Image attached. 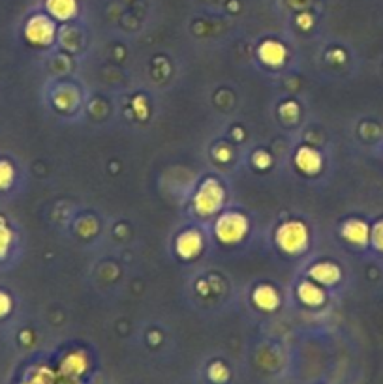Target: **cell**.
<instances>
[{
	"mask_svg": "<svg viewBox=\"0 0 383 384\" xmlns=\"http://www.w3.org/2000/svg\"><path fill=\"white\" fill-rule=\"evenodd\" d=\"M11 242V233L10 229L6 227V223L0 222V259L8 253V248H10Z\"/></svg>",
	"mask_w": 383,
	"mask_h": 384,
	"instance_id": "14",
	"label": "cell"
},
{
	"mask_svg": "<svg viewBox=\"0 0 383 384\" xmlns=\"http://www.w3.org/2000/svg\"><path fill=\"white\" fill-rule=\"evenodd\" d=\"M253 300L263 309H272L278 304V296H276V293L270 287H259L256 290V295H253Z\"/></svg>",
	"mask_w": 383,
	"mask_h": 384,
	"instance_id": "11",
	"label": "cell"
},
{
	"mask_svg": "<svg viewBox=\"0 0 383 384\" xmlns=\"http://www.w3.org/2000/svg\"><path fill=\"white\" fill-rule=\"evenodd\" d=\"M344 238L353 242V244H365L370 233H368V225L363 222H357V219H351L342 227Z\"/></svg>",
	"mask_w": 383,
	"mask_h": 384,
	"instance_id": "5",
	"label": "cell"
},
{
	"mask_svg": "<svg viewBox=\"0 0 383 384\" xmlns=\"http://www.w3.org/2000/svg\"><path fill=\"white\" fill-rule=\"evenodd\" d=\"M372 242H374L377 250L383 251V222L376 223L374 229H372Z\"/></svg>",
	"mask_w": 383,
	"mask_h": 384,
	"instance_id": "15",
	"label": "cell"
},
{
	"mask_svg": "<svg viewBox=\"0 0 383 384\" xmlns=\"http://www.w3.org/2000/svg\"><path fill=\"white\" fill-rule=\"evenodd\" d=\"M13 177H15L13 167H11L8 162H2V160H0V190H8L11 186V182H13Z\"/></svg>",
	"mask_w": 383,
	"mask_h": 384,
	"instance_id": "13",
	"label": "cell"
},
{
	"mask_svg": "<svg viewBox=\"0 0 383 384\" xmlns=\"http://www.w3.org/2000/svg\"><path fill=\"white\" fill-rule=\"evenodd\" d=\"M312 278H315L321 283H337V279L340 278V272H338V268L334 264H318V267L310 272Z\"/></svg>",
	"mask_w": 383,
	"mask_h": 384,
	"instance_id": "9",
	"label": "cell"
},
{
	"mask_svg": "<svg viewBox=\"0 0 383 384\" xmlns=\"http://www.w3.org/2000/svg\"><path fill=\"white\" fill-rule=\"evenodd\" d=\"M299 296L303 298L306 304H320L323 302V293H321L314 283H303L299 289Z\"/></svg>",
	"mask_w": 383,
	"mask_h": 384,
	"instance_id": "12",
	"label": "cell"
},
{
	"mask_svg": "<svg viewBox=\"0 0 383 384\" xmlns=\"http://www.w3.org/2000/svg\"><path fill=\"white\" fill-rule=\"evenodd\" d=\"M222 199H224V193L220 190V186L214 180H208L201 186V190L197 193L196 208L201 214H211V212L218 210Z\"/></svg>",
	"mask_w": 383,
	"mask_h": 384,
	"instance_id": "3",
	"label": "cell"
},
{
	"mask_svg": "<svg viewBox=\"0 0 383 384\" xmlns=\"http://www.w3.org/2000/svg\"><path fill=\"white\" fill-rule=\"evenodd\" d=\"M216 233L224 242H235L246 233V222L239 214H225L216 225Z\"/></svg>",
	"mask_w": 383,
	"mask_h": 384,
	"instance_id": "4",
	"label": "cell"
},
{
	"mask_svg": "<svg viewBox=\"0 0 383 384\" xmlns=\"http://www.w3.org/2000/svg\"><path fill=\"white\" fill-rule=\"evenodd\" d=\"M278 244L287 253H301L306 245V229L297 222L282 225L278 229Z\"/></svg>",
	"mask_w": 383,
	"mask_h": 384,
	"instance_id": "1",
	"label": "cell"
},
{
	"mask_svg": "<svg viewBox=\"0 0 383 384\" xmlns=\"http://www.w3.org/2000/svg\"><path fill=\"white\" fill-rule=\"evenodd\" d=\"M297 163L299 167L306 171V173H314L320 167V156H318V152L310 151V148H303L297 154Z\"/></svg>",
	"mask_w": 383,
	"mask_h": 384,
	"instance_id": "10",
	"label": "cell"
},
{
	"mask_svg": "<svg viewBox=\"0 0 383 384\" xmlns=\"http://www.w3.org/2000/svg\"><path fill=\"white\" fill-rule=\"evenodd\" d=\"M259 55L263 58L265 62H269V64H280L284 60V55H286V51L282 47L280 44H276V41H267V44L261 45V49H259Z\"/></svg>",
	"mask_w": 383,
	"mask_h": 384,
	"instance_id": "7",
	"label": "cell"
},
{
	"mask_svg": "<svg viewBox=\"0 0 383 384\" xmlns=\"http://www.w3.org/2000/svg\"><path fill=\"white\" fill-rule=\"evenodd\" d=\"M53 34H55V27L53 23L44 15L32 17L30 21L27 23L25 27V36L30 44L36 45H47L53 39Z\"/></svg>",
	"mask_w": 383,
	"mask_h": 384,
	"instance_id": "2",
	"label": "cell"
},
{
	"mask_svg": "<svg viewBox=\"0 0 383 384\" xmlns=\"http://www.w3.org/2000/svg\"><path fill=\"white\" fill-rule=\"evenodd\" d=\"M201 248V238L197 233H186L182 234L177 242V250L182 257H192L196 255L197 251Z\"/></svg>",
	"mask_w": 383,
	"mask_h": 384,
	"instance_id": "6",
	"label": "cell"
},
{
	"mask_svg": "<svg viewBox=\"0 0 383 384\" xmlns=\"http://www.w3.org/2000/svg\"><path fill=\"white\" fill-rule=\"evenodd\" d=\"M47 8L58 19H68L75 13V0H47Z\"/></svg>",
	"mask_w": 383,
	"mask_h": 384,
	"instance_id": "8",
	"label": "cell"
},
{
	"mask_svg": "<svg viewBox=\"0 0 383 384\" xmlns=\"http://www.w3.org/2000/svg\"><path fill=\"white\" fill-rule=\"evenodd\" d=\"M11 309V300L10 296L6 295V293H2L0 290V317H4V315H8Z\"/></svg>",
	"mask_w": 383,
	"mask_h": 384,
	"instance_id": "16",
	"label": "cell"
}]
</instances>
